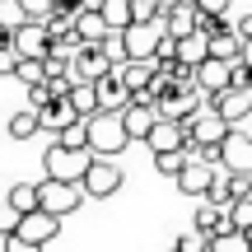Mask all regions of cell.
I'll return each mask as SVG.
<instances>
[{
  "label": "cell",
  "instance_id": "5b68a950",
  "mask_svg": "<svg viewBox=\"0 0 252 252\" xmlns=\"http://www.w3.org/2000/svg\"><path fill=\"white\" fill-rule=\"evenodd\" d=\"M37 187H42V206L52 210V215H61V220L75 215V210H80V201L89 196L80 182H65V178H42Z\"/></svg>",
  "mask_w": 252,
  "mask_h": 252
},
{
  "label": "cell",
  "instance_id": "cb8c5ba5",
  "mask_svg": "<svg viewBox=\"0 0 252 252\" xmlns=\"http://www.w3.org/2000/svg\"><path fill=\"white\" fill-rule=\"evenodd\" d=\"M14 80L24 84H42L47 80V56H19V65H14Z\"/></svg>",
  "mask_w": 252,
  "mask_h": 252
},
{
  "label": "cell",
  "instance_id": "52a82bcc",
  "mask_svg": "<svg viewBox=\"0 0 252 252\" xmlns=\"http://www.w3.org/2000/svg\"><path fill=\"white\" fill-rule=\"evenodd\" d=\"M220 168L229 173H252V131L248 126H234L220 145Z\"/></svg>",
  "mask_w": 252,
  "mask_h": 252
},
{
  "label": "cell",
  "instance_id": "8d00e7d4",
  "mask_svg": "<svg viewBox=\"0 0 252 252\" xmlns=\"http://www.w3.org/2000/svg\"><path fill=\"white\" fill-rule=\"evenodd\" d=\"M80 5H84V9H98V5H103V0H80Z\"/></svg>",
  "mask_w": 252,
  "mask_h": 252
},
{
  "label": "cell",
  "instance_id": "7402d4cb",
  "mask_svg": "<svg viewBox=\"0 0 252 252\" xmlns=\"http://www.w3.org/2000/svg\"><path fill=\"white\" fill-rule=\"evenodd\" d=\"M5 201L19 210V215H24V210H37V206H42V187H37V182H14Z\"/></svg>",
  "mask_w": 252,
  "mask_h": 252
},
{
  "label": "cell",
  "instance_id": "f1b7e54d",
  "mask_svg": "<svg viewBox=\"0 0 252 252\" xmlns=\"http://www.w3.org/2000/svg\"><path fill=\"white\" fill-rule=\"evenodd\" d=\"M154 61H178V37L163 28V37H159V52H154Z\"/></svg>",
  "mask_w": 252,
  "mask_h": 252
},
{
  "label": "cell",
  "instance_id": "4fadbf2b",
  "mask_svg": "<svg viewBox=\"0 0 252 252\" xmlns=\"http://www.w3.org/2000/svg\"><path fill=\"white\" fill-rule=\"evenodd\" d=\"M37 117H42V131H61V126H70L80 117V108L70 103V94H56V98H47L37 108Z\"/></svg>",
  "mask_w": 252,
  "mask_h": 252
},
{
  "label": "cell",
  "instance_id": "d6a6232c",
  "mask_svg": "<svg viewBox=\"0 0 252 252\" xmlns=\"http://www.w3.org/2000/svg\"><path fill=\"white\" fill-rule=\"evenodd\" d=\"M196 9H201V14H215V19H224V14H229V0H201Z\"/></svg>",
  "mask_w": 252,
  "mask_h": 252
},
{
  "label": "cell",
  "instance_id": "ac0fdd59",
  "mask_svg": "<svg viewBox=\"0 0 252 252\" xmlns=\"http://www.w3.org/2000/svg\"><path fill=\"white\" fill-rule=\"evenodd\" d=\"M75 33H80V42H103L112 28H108V19H103V9H80V14H75Z\"/></svg>",
  "mask_w": 252,
  "mask_h": 252
},
{
  "label": "cell",
  "instance_id": "4316f807",
  "mask_svg": "<svg viewBox=\"0 0 252 252\" xmlns=\"http://www.w3.org/2000/svg\"><path fill=\"white\" fill-rule=\"evenodd\" d=\"M229 220H234L238 229H248V224H252V191H248L243 201H234V206H229Z\"/></svg>",
  "mask_w": 252,
  "mask_h": 252
},
{
  "label": "cell",
  "instance_id": "ba28073f",
  "mask_svg": "<svg viewBox=\"0 0 252 252\" xmlns=\"http://www.w3.org/2000/svg\"><path fill=\"white\" fill-rule=\"evenodd\" d=\"M14 234H24L33 248H42V243H52V238L61 234V215H52L47 206L24 210V215H19V229H14Z\"/></svg>",
  "mask_w": 252,
  "mask_h": 252
},
{
  "label": "cell",
  "instance_id": "d4e9b609",
  "mask_svg": "<svg viewBox=\"0 0 252 252\" xmlns=\"http://www.w3.org/2000/svg\"><path fill=\"white\" fill-rule=\"evenodd\" d=\"M103 19H108V28H126V24H135V5L131 0H103Z\"/></svg>",
  "mask_w": 252,
  "mask_h": 252
},
{
  "label": "cell",
  "instance_id": "3957f363",
  "mask_svg": "<svg viewBox=\"0 0 252 252\" xmlns=\"http://www.w3.org/2000/svg\"><path fill=\"white\" fill-rule=\"evenodd\" d=\"M122 163L117 159H108V154H94L89 159V168H84V178H80V187L89 191L94 201H108V196H117L122 191Z\"/></svg>",
  "mask_w": 252,
  "mask_h": 252
},
{
  "label": "cell",
  "instance_id": "2e32d148",
  "mask_svg": "<svg viewBox=\"0 0 252 252\" xmlns=\"http://www.w3.org/2000/svg\"><path fill=\"white\" fill-rule=\"evenodd\" d=\"M196 229H201L206 238H215V234H224V229H234V220H229V206H215V201H206V196H201Z\"/></svg>",
  "mask_w": 252,
  "mask_h": 252
},
{
  "label": "cell",
  "instance_id": "30bf717a",
  "mask_svg": "<svg viewBox=\"0 0 252 252\" xmlns=\"http://www.w3.org/2000/svg\"><path fill=\"white\" fill-rule=\"evenodd\" d=\"M210 108H220L229 122H243V117H252V84H229V89L210 94Z\"/></svg>",
  "mask_w": 252,
  "mask_h": 252
},
{
  "label": "cell",
  "instance_id": "44dd1931",
  "mask_svg": "<svg viewBox=\"0 0 252 252\" xmlns=\"http://www.w3.org/2000/svg\"><path fill=\"white\" fill-rule=\"evenodd\" d=\"M70 103L80 108V117H94V112L103 108V98H98V80H75V84H70Z\"/></svg>",
  "mask_w": 252,
  "mask_h": 252
},
{
  "label": "cell",
  "instance_id": "603a6c76",
  "mask_svg": "<svg viewBox=\"0 0 252 252\" xmlns=\"http://www.w3.org/2000/svg\"><path fill=\"white\" fill-rule=\"evenodd\" d=\"M163 28H168L173 37L191 33V28H196V9H187V5H168V9H163Z\"/></svg>",
  "mask_w": 252,
  "mask_h": 252
},
{
  "label": "cell",
  "instance_id": "277c9868",
  "mask_svg": "<svg viewBox=\"0 0 252 252\" xmlns=\"http://www.w3.org/2000/svg\"><path fill=\"white\" fill-rule=\"evenodd\" d=\"M229 131H234V122H229L220 108H210V103L196 112V117H187V135L201 145V150H210V145H224Z\"/></svg>",
  "mask_w": 252,
  "mask_h": 252
},
{
  "label": "cell",
  "instance_id": "d6986e66",
  "mask_svg": "<svg viewBox=\"0 0 252 252\" xmlns=\"http://www.w3.org/2000/svg\"><path fill=\"white\" fill-rule=\"evenodd\" d=\"M206 56H210V37L201 33V28H191V33H182V37H178V61L201 65Z\"/></svg>",
  "mask_w": 252,
  "mask_h": 252
},
{
  "label": "cell",
  "instance_id": "836d02e7",
  "mask_svg": "<svg viewBox=\"0 0 252 252\" xmlns=\"http://www.w3.org/2000/svg\"><path fill=\"white\" fill-rule=\"evenodd\" d=\"M234 28H238V37H243V42H248V37H252V14H243V19H238Z\"/></svg>",
  "mask_w": 252,
  "mask_h": 252
},
{
  "label": "cell",
  "instance_id": "f35d334b",
  "mask_svg": "<svg viewBox=\"0 0 252 252\" xmlns=\"http://www.w3.org/2000/svg\"><path fill=\"white\" fill-rule=\"evenodd\" d=\"M159 5H168V0H159Z\"/></svg>",
  "mask_w": 252,
  "mask_h": 252
},
{
  "label": "cell",
  "instance_id": "74e56055",
  "mask_svg": "<svg viewBox=\"0 0 252 252\" xmlns=\"http://www.w3.org/2000/svg\"><path fill=\"white\" fill-rule=\"evenodd\" d=\"M243 56H248V61H252V37H248V42H243Z\"/></svg>",
  "mask_w": 252,
  "mask_h": 252
},
{
  "label": "cell",
  "instance_id": "6da1fadb",
  "mask_svg": "<svg viewBox=\"0 0 252 252\" xmlns=\"http://www.w3.org/2000/svg\"><path fill=\"white\" fill-rule=\"evenodd\" d=\"M84 122H89V150H94V154H108V159H117L126 145H131L126 122H122L117 108H98L94 117H84Z\"/></svg>",
  "mask_w": 252,
  "mask_h": 252
},
{
  "label": "cell",
  "instance_id": "8992f818",
  "mask_svg": "<svg viewBox=\"0 0 252 252\" xmlns=\"http://www.w3.org/2000/svg\"><path fill=\"white\" fill-rule=\"evenodd\" d=\"M215 173H220V163H210V159H201V154H191V159L178 168V178H173V182H178L182 196H196V201H201V196L210 191V182H215Z\"/></svg>",
  "mask_w": 252,
  "mask_h": 252
},
{
  "label": "cell",
  "instance_id": "d590c367",
  "mask_svg": "<svg viewBox=\"0 0 252 252\" xmlns=\"http://www.w3.org/2000/svg\"><path fill=\"white\" fill-rule=\"evenodd\" d=\"M168 5H187V9H196V5H201V0H168Z\"/></svg>",
  "mask_w": 252,
  "mask_h": 252
},
{
  "label": "cell",
  "instance_id": "83f0119b",
  "mask_svg": "<svg viewBox=\"0 0 252 252\" xmlns=\"http://www.w3.org/2000/svg\"><path fill=\"white\" fill-rule=\"evenodd\" d=\"M24 5H19V0H0V24H9V28H19V24H24Z\"/></svg>",
  "mask_w": 252,
  "mask_h": 252
},
{
  "label": "cell",
  "instance_id": "5bb4252c",
  "mask_svg": "<svg viewBox=\"0 0 252 252\" xmlns=\"http://www.w3.org/2000/svg\"><path fill=\"white\" fill-rule=\"evenodd\" d=\"M122 122H126V135H131V140H145V135H150V126L159 122V108H154V103H126L122 108Z\"/></svg>",
  "mask_w": 252,
  "mask_h": 252
},
{
  "label": "cell",
  "instance_id": "484cf974",
  "mask_svg": "<svg viewBox=\"0 0 252 252\" xmlns=\"http://www.w3.org/2000/svg\"><path fill=\"white\" fill-rule=\"evenodd\" d=\"M173 248H178V252H201V248H210V238L201 234L196 224H191V234H182V238H178V243H173Z\"/></svg>",
  "mask_w": 252,
  "mask_h": 252
},
{
  "label": "cell",
  "instance_id": "1f68e13d",
  "mask_svg": "<svg viewBox=\"0 0 252 252\" xmlns=\"http://www.w3.org/2000/svg\"><path fill=\"white\" fill-rule=\"evenodd\" d=\"M19 5H24V14H28V19H47L52 0H19Z\"/></svg>",
  "mask_w": 252,
  "mask_h": 252
},
{
  "label": "cell",
  "instance_id": "8fae6325",
  "mask_svg": "<svg viewBox=\"0 0 252 252\" xmlns=\"http://www.w3.org/2000/svg\"><path fill=\"white\" fill-rule=\"evenodd\" d=\"M70 70H75V80H103V75L112 70V56L103 52L98 42H84L80 52H75V61H70Z\"/></svg>",
  "mask_w": 252,
  "mask_h": 252
},
{
  "label": "cell",
  "instance_id": "7c38bea8",
  "mask_svg": "<svg viewBox=\"0 0 252 252\" xmlns=\"http://www.w3.org/2000/svg\"><path fill=\"white\" fill-rule=\"evenodd\" d=\"M196 84H201L206 94L229 89V84H234V70H229V61H224V56H206V61L196 65Z\"/></svg>",
  "mask_w": 252,
  "mask_h": 252
},
{
  "label": "cell",
  "instance_id": "ffe728a7",
  "mask_svg": "<svg viewBox=\"0 0 252 252\" xmlns=\"http://www.w3.org/2000/svg\"><path fill=\"white\" fill-rule=\"evenodd\" d=\"M37 131H42V117H37V108H19L14 117L5 122V135H9V140H33Z\"/></svg>",
  "mask_w": 252,
  "mask_h": 252
},
{
  "label": "cell",
  "instance_id": "f546056e",
  "mask_svg": "<svg viewBox=\"0 0 252 252\" xmlns=\"http://www.w3.org/2000/svg\"><path fill=\"white\" fill-rule=\"evenodd\" d=\"M14 229H19V210L9 206V201H0V238L14 234Z\"/></svg>",
  "mask_w": 252,
  "mask_h": 252
},
{
  "label": "cell",
  "instance_id": "9c48e42d",
  "mask_svg": "<svg viewBox=\"0 0 252 252\" xmlns=\"http://www.w3.org/2000/svg\"><path fill=\"white\" fill-rule=\"evenodd\" d=\"M14 47H19V56H47V52H52L47 19H24V24L14 28Z\"/></svg>",
  "mask_w": 252,
  "mask_h": 252
},
{
  "label": "cell",
  "instance_id": "9a60e30c",
  "mask_svg": "<svg viewBox=\"0 0 252 252\" xmlns=\"http://www.w3.org/2000/svg\"><path fill=\"white\" fill-rule=\"evenodd\" d=\"M98 98H103V108H117V112H122L126 103L135 98V89H131L126 80H122V70H117V65H112V70H108V75L98 80Z\"/></svg>",
  "mask_w": 252,
  "mask_h": 252
},
{
  "label": "cell",
  "instance_id": "4dcf8cb0",
  "mask_svg": "<svg viewBox=\"0 0 252 252\" xmlns=\"http://www.w3.org/2000/svg\"><path fill=\"white\" fill-rule=\"evenodd\" d=\"M14 65H19V47L5 42V47H0V75H14Z\"/></svg>",
  "mask_w": 252,
  "mask_h": 252
},
{
  "label": "cell",
  "instance_id": "e575fe53",
  "mask_svg": "<svg viewBox=\"0 0 252 252\" xmlns=\"http://www.w3.org/2000/svg\"><path fill=\"white\" fill-rule=\"evenodd\" d=\"M5 42H14V28H9V24H0V47H5Z\"/></svg>",
  "mask_w": 252,
  "mask_h": 252
},
{
  "label": "cell",
  "instance_id": "7a4b0ae2",
  "mask_svg": "<svg viewBox=\"0 0 252 252\" xmlns=\"http://www.w3.org/2000/svg\"><path fill=\"white\" fill-rule=\"evenodd\" d=\"M94 150H80V145H65L52 140V150L42 154V178H65V182H80L84 168H89Z\"/></svg>",
  "mask_w": 252,
  "mask_h": 252
},
{
  "label": "cell",
  "instance_id": "e0dca14e",
  "mask_svg": "<svg viewBox=\"0 0 252 252\" xmlns=\"http://www.w3.org/2000/svg\"><path fill=\"white\" fill-rule=\"evenodd\" d=\"M210 56H224V61H234V56H243V37H238V28L229 24H220L215 33H210Z\"/></svg>",
  "mask_w": 252,
  "mask_h": 252
}]
</instances>
